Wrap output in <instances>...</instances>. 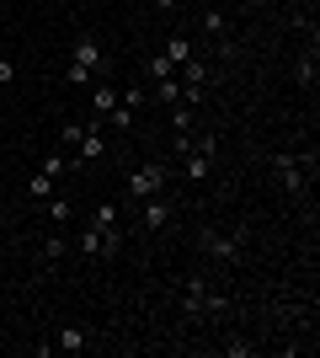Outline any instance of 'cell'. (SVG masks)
<instances>
[{
  "instance_id": "1",
  "label": "cell",
  "mask_w": 320,
  "mask_h": 358,
  "mask_svg": "<svg viewBox=\"0 0 320 358\" xmlns=\"http://www.w3.org/2000/svg\"><path fill=\"white\" fill-rule=\"evenodd\" d=\"M182 310L187 315H203V310H208V315H219V310H229V299L224 294H213V289L208 284H203V278H187V284H182Z\"/></svg>"
},
{
  "instance_id": "2",
  "label": "cell",
  "mask_w": 320,
  "mask_h": 358,
  "mask_svg": "<svg viewBox=\"0 0 320 358\" xmlns=\"http://www.w3.org/2000/svg\"><path fill=\"white\" fill-rule=\"evenodd\" d=\"M166 182H171L166 166H160V161H144L134 177H128V198H134V203H139V198H155V193H166Z\"/></svg>"
},
{
  "instance_id": "3",
  "label": "cell",
  "mask_w": 320,
  "mask_h": 358,
  "mask_svg": "<svg viewBox=\"0 0 320 358\" xmlns=\"http://www.w3.org/2000/svg\"><path fill=\"white\" fill-rule=\"evenodd\" d=\"M70 64H80V70H91V75L107 70V54H102V43H96L91 32H80L75 43H70Z\"/></svg>"
},
{
  "instance_id": "4",
  "label": "cell",
  "mask_w": 320,
  "mask_h": 358,
  "mask_svg": "<svg viewBox=\"0 0 320 358\" xmlns=\"http://www.w3.org/2000/svg\"><path fill=\"white\" fill-rule=\"evenodd\" d=\"M171 214H176V203H171L166 193H155V198H139V220H144V230H166Z\"/></svg>"
},
{
  "instance_id": "5",
  "label": "cell",
  "mask_w": 320,
  "mask_h": 358,
  "mask_svg": "<svg viewBox=\"0 0 320 358\" xmlns=\"http://www.w3.org/2000/svg\"><path fill=\"white\" fill-rule=\"evenodd\" d=\"M198 246L213 257V262H235V257H241V241H235V236H219V230H203Z\"/></svg>"
},
{
  "instance_id": "6",
  "label": "cell",
  "mask_w": 320,
  "mask_h": 358,
  "mask_svg": "<svg viewBox=\"0 0 320 358\" xmlns=\"http://www.w3.org/2000/svg\"><path fill=\"white\" fill-rule=\"evenodd\" d=\"M96 337H91V327H59L54 331V353H86Z\"/></svg>"
},
{
  "instance_id": "7",
  "label": "cell",
  "mask_w": 320,
  "mask_h": 358,
  "mask_svg": "<svg viewBox=\"0 0 320 358\" xmlns=\"http://www.w3.org/2000/svg\"><path fill=\"white\" fill-rule=\"evenodd\" d=\"M80 161H102L107 155V134H102V123H86V134H80Z\"/></svg>"
},
{
  "instance_id": "8",
  "label": "cell",
  "mask_w": 320,
  "mask_h": 358,
  "mask_svg": "<svg viewBox=\"0 0 320 358\" xmlns=\"http://www.w3.org/2000/svg\"><path fill=\"white\" fill-rule=\"evenodd\" d=\"M208 171H213V155H203V150H187L182 155V177L187 182H208Z\"/></svg>"
},
{
  "instance_id": "9",
  "label": "cell",
  "mask_w": 320,
  "mask_h": 358,
  "mask_svg": "<svg viewBox=\"0 0 320 358\" xmlns=\"http://www.w3.org/2000/svg\"><path fill=\"white\" fill-rule=\"evenodd\" d=\"M176 80H182V86H198V91H208V64H203L198 54H192V59L182 64V75H176Z\"/></svg>"
},
{
  "instance_id": "10",
  "label": "cell",
  "mask_w": 320,
  "mask_h": 358,
  "mask_svg": "<svg viewBox=\"0 0 320 358\" xmlns=\"http://www.w3.org/2000/svg\"><path fill=\"white\" fill-rule=\"evenodd\" d=\"M160 54H166V59H171V64H176V70H182V64H187V59H192V43H187L182 32H171V38H166V48H160Z\"/></svg>"
},
{
  "instance_id": "11",
  "label": "cell",
  "mask_w": 320,
  "mask_h": 358,
  "mask_svg": "<svg viewBox=\"0 0 320 358\" xmlns=\"http://www.w3.org/2000/svg\"><path fill=\"white\" fill-rule=\"evenodd\" d=\"M315 75H320V64H315V43H310V54H299V64H294V80H299V86H315Z\"/></svg>"
},
{
  "instance_id": "12",
  "label": "cell",
  "mask_w": 320,
  "mask_h": 358,
  "mask_svg": "<svg viewBox=\"0 0 320 358\" xmlns=\"http://www.w3.org/2000/svg\"><path fill=\"white\" fill-rule=\"evenodd\" d=\"M118 102H123V96H118L112 86H96V118H91V123H102V129H107V113H112Z\"/></svg>"
},
{
  "instance_id": "13",
  "label": "cell",
  "mask_w": 320,
  "mask_h": 358,
  "mask_svg": "<svg viewBox=\"0 0 320 358\" xmlns=\"http://www.w3.org/2000/svg\"><path fill=\"white\" fill-rule=\"evenodd\" d=\"M150 96H155V102H166V107H176V102H182V80H176V75H171V80H155Z\"/></svg>"
},
{
  "instance_id": "14",
  "label": "cell",
  "mask_w": 320,
  "mask_h": 358,
  "mask_svg": "<svg viewBox=\"0 0 320 358\" xmlns=\"http://www.w3.org/2000/svg\"><path fill=\"white\" fill-rule=\"evenodd\" d=\"M192 123H198V107H187V102L171 107V129H176V134H192Z\"/></svg>"
},
{
  "instance_id": "15",
  "label": "cell",
  "mask_w": 320,
  "mask_h": 358,
  "mask_svg": "<svg viewBox=\"0 0 320 358\" xmlns=\"http://www.w3.org/2000/svg\"><path fill=\"white\" fill-rule=\"evenodd\" d=\"M54 182H59V177H48V171H32V177H27V193H32V198H54Z\"/></svg>"
},
{
  "instance_id": "16",
  "label": "cell",
  "mask_w": 320,
  "mask_h": 358,
  "mask_svg": "<svg viewBox=\"0 0 320 358\" xmlns=\"http://www.w3.org/2000/svg\"><path fill=\"white\" fill-rule=\"evenodd\" d=\"M75 246H80V252H86V257H102V230H96V224H86Z\"/></svg>"
},
{
  "instance_id": "17",
  "label": "cell",
  "mask_w": 320,
  "mask_h": 358,
  "mask_svg": "<svg viewBox=\"0 0 320 358\" xmlns=\"http://www.w3.org/2000/svg\"><path fill=\"white\" fill-rule=\"evenodd\" d=\"M203 32H208V38H224V32H229L224 11H203Z\"/></svg>"
},
{
  "instance_id": "18",
  "label": "cell",
  "mask_w": 320,
  "mask_h": 358,
  "mask_svg": "<svg viewBox=\"0 0 320 358\" xmlns=\"http://www.w3.org/2000/svg\"><path fill=\"white\" fill-rule=\"evenodd\" d=\"M107 129H134V107H112V113H107Z\"/></svg>"
},
{
  "instance_id": "19",
  "label": "cell",
  "mask_w": 320,
  "mask_h": 358,
  "mask_svg": "<svg viewBox=\"0 0 320 358\" xmlns=\"http://www.w3.org/2000/svg\"><path fill=\"white\" fill-rule=\"evenodd\" d=\"M38 171H48V177H64V171H70V155H59V150H54V155H43V166H38Z\"/></svg>"
},
{
  "instance_id": "20",
  "label": "cell",
  "mask_w": 320,
  "mask_h": 358,
  "mask_svg": "<svg viewBox=\"0 0 320 358\" xmlns=\"http://www.w3.org/2000/svg\"><path fill=\"white\" fill-rule=\"evenodd\" d=\"M91 224H96V230H118V209H112V203H102V209L91 214Z\"/></svg>"
},
{
  "instance_id": "21",
  "label": "cell",
  "mask_w": 320,
  "mask_h": 358,
  "mask_svg": "<svg viewBox=\"0 0 320 358\" xmlns=\"http://www.w3.org/2000/svg\"><path fill=\"white\" fill-rule=\"evenodd\" d=\"M171 75H176V64H171L166 54H155L150 59V80H171Z\"/></svg>"
},
{
  "instance_id": "22",
  "label": "cell",
  "mask_w": 320,
  "mask_h": 358,
  "mask_svg": "<svg viewBox=\"0 0 320 358\" xmlns=\"http://www.w3.org/2000/svg\"><path fill=\"white\" fill-rule=\"evenodd\" d=\"M48 214H54V224H64V220H70V214H75V209H70V198H59V193H54V203H48Z\"/></svg>"
},
{
  "instance_id": "23",
  "label": "cell",
  "mask_w": 320,
  "mask_h": 358,
  "mask_svg": "<svg viewBox=\"0 0 320 358\" xmlns=\"http://www.w3.org/2000/svg\"><path fill=\"white\" fill-rule=\"evenodd\" d=\"M64 80H70V86H91L96 75H91V70H80V64H70V70H64Z\"/></svg>"
},
{
  "instance_id": "24",
  "label": "cell",
  "mask_w": 320,
  "mask_h": 358,
  "mask_svg": "<svg viewBox=\"0 0 320 358\" xmlns=\"http://www.w3.org/2000/svg\"><path fill=\"white\" fill-rule=\"evenodd\" d=\"M80 134H86V123H64V129H59L64 145H80Z\"/></svg>"
},
{
  "instance_id": "25",
  "label": "cell",
  "mask_w": 320,
  "mask_h": 358,
  "mask_svg": "<svg viewBox=\"0 0 320 358\" xmlns=\"http://www.w3.org/2000/svg\"><path fill=\"white\" fill-rule=\"evenodd\" d=\"M64 252H70V241H64V236H48V246H43V257H64Z\"/></svg>"
},
{
  "instance_id": "26",
  "label": "cell",
  "mask_w": 320,
  "mask_h": 358,
  "mask_svg": "<svg viewBox=\"0 0 320 358\" xmlns=\"http://www.w3.org/2000/svg\"><path fill=\"white\" fill-rule=\"evenodd\" d=\"M123 107H134V113H139V107H144V91L128 86V91H123Z\"/></svg>"
},
{
  "instance_id": "27",
  "label": "cell",
  "mask_w": 320,
  "mask_h": 358,
  "mask_svg": "<svg viewBox=\"0 0 320 358\" xmlns=\"http://www.w3.org/2000/svg\"><path fill=\"white\" fill-rule=\"evenodd\" d=\"M16 80V59H0V86H11Z\"/></svg>"
},
{
  "instance_id": "28",
  "label": "cell",
  "mask_w": 320,
  "mask_h": 358,
  "mask_svg": "<svg viewBox=\"0 0 320 358\" xmlns=\"http://www.w3.org/2000/svg\"><path fill=\"white\" fill-rule=\"evenodd\" d=\"M176 6H182V0H155V11H176Z\"/></svg>"
},
{
  "instance_id": "29",
  "label": "cell",
  "mask_w": 320,
  "mask_h": 358,
  "mask_svg": "<svg viewBox=\"0 0 320 358\" xmlns=\"http://www.w3.org/2000/svg\"><path fill=\"white\" fill-rule=\"evenodd\" d=\"M0 193H6V177H0Z\"/></svg>"
}]
</instances>
